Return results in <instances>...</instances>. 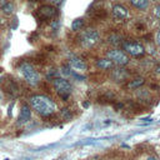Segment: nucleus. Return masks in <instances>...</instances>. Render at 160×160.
Here are the masks:
<instances>
[{
    "label": "nucleus",
    "mask_w": 160,
    "mask_h": 160,
    "mask_svg": "<svg viewBox=\"0 0 160 160\" xmlns=\"http://www.w3.org/2000/svg\"><path fill=\"white\" fill-rule=\"evenodd\" d=\"M155 41H156V44L158 45H160V29L156 31V34H155Z\"/></svg>",
    "instance_id": "f3484780"
},
{
    "label": "nucleus",
    "mask_w": 160,
    "mask_h": 160,
    "mask_svg": "<svg viewBox=\"0 0 160 160\" xmlns=\"http://www.w3.org/2000/svg\"><path fill=\"white\" fill-rule=\"evenodd\" d=\"M106 58H109L114 64L119 65V66H125L129 62V56L125 51L119 50V49H112L110 51H108Z\"/></svg>",
    "instance_id": "39448f33"
},
{
    "label": "nucleus",
    "mask_w": 160,
    "mask_h": 160,
    "mask_svg": "<svg viewBox=\"0 0 160 160\" xmlns=\"http://www.w3.org/2000/svg\"><path fill=\"white\" fill-rule=\"evenodd\" d=\"M112 16L118 20H122V19H126L129 16V11L124 5L116 4L112 6Z\"/></svg>",
    "instance_id": "0eeeda50"
},
{
    "label": "nucleus",
    "mask_w": 160,
    "mask_h": 160,
    "mask_svg": "<svg viewBox=\"0 0 160 160\" xmlns=\"http://www.w3.org/2000/svg\"><path fill=\"white\" fill-rule=\"evenodd\" d=\"M124 50L126 54L131 56H141L145 52L144 46L140 42H134V41H128L124 44Z\"/></svg>",
    "instance_id": "423d86ee"
},
{
    "label": "nucleus",
    "mask_w": 160,
    "mask_h": 160,
    "mask_svg": "<svg viewBox=\"0 0 160 160\" xmlns=\"http://www.w3.org/2000/svg\"><path fill=\"white\" fill-rule=\"evenodd\" d=\"M146 160H158V158H155V156H149Z\"/></svg>",
    "instance_id": "aec40b11"
},
{
    "label": "nucleus",
    "mask_w": 160,
    "mask_h": 160,
    "mask_svg": "<svg viewBox=\"0 0 160 160\" xmlns=\"http://www.w3.org/2000/svg\"><path fill=\"white\" fill-rule=\"evenodd\" d=\"M1 9H2V11H4L5 14H11L12 10H14V5H12L11 2H5V4L1 6Z\"/></svg>",
    "instance_id": "2eb2a0df"
},
{
    "label": "nucleus",
    "mask_w": 160,
    "mask_h": 160,
    "mask_svg": "<svg viewBox=\"0 0 160 160\" xmlns=\"http://www.w3.org/2000/svg\"><path fill=\"white\" fill-rule=\"evenodd\" d=\"M19 71L22 75V78L25 79V81L28 84H30L31 86H35L39 84L40 81V75L38 74V71L34 69L32 65H30L29 62H22L19 66Z\"/></svg>",
    "instance_id": "f03ea898"
},
{
    "label": "nucleus",
    "mask_w": 160,
    "mask_h": 160,
    "mask_svg": "<svg viewBox=\"0 0 160 160\" xmlns=\"http://www.w3.org/2000/svg\"><path fill=\"white\" fill-rule=\"evenodd\" d=\"M50 2H54V4H59V2H61V0H49Z\"/></svg>",
    "instance_id": "6ab92c4d"
},
{
    "label": "nucleus",
    "mask_w": 160,
    "mask_h": 160,
    "mask_svg": "<svg viewBox=\"0 0 160 160\" xmlns=\"http://www.w3.org/2000/svg\"><path fill=\"white\" fill-rule=\"evenodd\" d=\"M31 118V110L28 105H22L21 106V110H20V114L18 116V124H25L30 120Z\"/></svg>",
    "instance_id": "1a4fd4ad"
},
{
    "label": "nucleus",
    "mask_w": 160,
    "mask_h": 160,
    "mask_svg": "<svg viewBox=\"0 0 160 160\" xmlns=\"http://www.w3.org/2000/svg\"><path fill=\"white\" fill-rule=\"evenodd\" d=\"M144 82H145V79H144V78H136V79L131 80V81L128 84V88H129V89H138V88H140L141 85H144Z\"/></svg>",
    "instance_id": "ddd939ff"
},
{
    "label": "nucleus",
    "mask_w": 160,
    "mask_h": 160,
    "mask_svg": "<svg viewBox=\"0 0 160 160\" xmlns=\"http://www.w3.org/2000/svg\"><path fill=\"white\" fill-rule=\"evenodd\" d=\"M30 105L41 116H50L56 110L55 102L45 95H32L30 98Z\"/></svg>",
    "instance_id": "f257e3e1"
},
{
    "label": "nucleus",
    "mask_w": 160,
    "mask_h": 160,
    "mask_svg": "<svg viewBox=\"0 0 160 160\" xmlns=\"http://www.w3.org/2000/svg\"><path fill=\"white\" fill-rule=\"evenodd\" d=\"M61 114H62V116H64L65 119H70V114L68 112V109H62Z\"/></svg>",
    "instance_id": "a211bd4d"
},
{
    "label": "nucleus",
    "mask_w": 160,
    "mask_h": 160,
    "mask_svg": "<svg viewBox=\"0 0 160 160\" xmlns=\"http://www.w3.org/2000/svg\"><path fill=\"white\" fill-rule=\"evenodd\" d=\"M82 26H84V19H82V18H78V19H75V20L71 22V29H72L74 31L80 30Z\"/></svg>",
    "instance_id": "4468645a"
},
{
    "label": "nucleus",
    "mask_w": 160,
    "mask_h": 160,
    "mask_svg": "<svg viewBox=\"0 0 160 160\" xmlns=\"http://www.w3.org/2000/svg\"><path fill=\"white\" fill-rule=\"evenodd\" d=\"M38 14L40 15L41 19H52L58 12H56V9L50 6V5H44L39 9Z\"/></svg>",
    "instance_id": "6e6552de"
},
{
    "label": "nucleus",
    "mask_w": 160,
    "mask_h": 160,
    "mask_svg": "<svg viewBox=\"0 0 160 160\" xmlns=\"http://www.w3.org/2000/svg\"><path fill=\"white\" fill-rule=\"evenodd\" d=\"M130 2L134 8H136L139 10H144L149 5V0H130Z\"/></svg>",
    "instance_id": "f8f14e48"
},
{
    "label": "nucleus",
    "mask_w": 160,
    "mask_h": 160,
    "mask_svg": "<svg viewBox=\"0 0 160 160\" xmlns=\"http://www.w3.org/2000/svg\"><path fill=\"white\" fill-rule=\"evenodd\" d=\"M150 1H158V0H150Z\"/></svg>",
    "instance_id": "412c9836"
},
{
    "label": "nucleus",
    "mask_w": 160,
    "mask_h": 160,
    "mask_svg": "<svg viewBox=\"0 0 160 160\" xmlns=\"http://www.w3.org/2000/svg\"><path fill=\"white\" fill-rule=\"evenodd\" d=\"M96 66L101 70H109L114 66V62L109 59V58H104V59H99L96 60Z\"/></svg>",
    "instance_id": "9b49d317"
},
{
    "label": "nucleus",
    "mask_w": 160,
    "mask_h": 160,
    "mask_svg": "<svg viewBox=\"0 0 160 160\" xmlns=\"http://www.w3.org/2000/svg\"><path fill=\"white\" fill-rule=\"evenodd\" d=\"M52 85H54V89L56 90V92L62 99H66L70 95V92H71V85L64 78H56V79H54Z\"/></svg>",
    "instance_id": "20e7f679"
},
{
    "label": "nucleus",
    "mask_w": 160,
    "mask_h": 160,
    "mask_svg": "<svg viewBox=\"0 0 160 160\" xmlns=\"http://www.w3.org/2000/svg\"><path fill=\"white\" fill-rule=\"evenodd\" d=\"M99 32L95 29H88L85 31H82L81 36H80V42L84 48H92L98 41H99Z\"/></svg>",
    "instance_id": "7ed1b4c3"
},
{
    "label": "nucleus",
    "mask_w": 160,
    "mask_h": 160,
    "mask_svg": "<svg viewBox=\"0 0 160 160\" xmlns=\"http://www.w3.org/2000/svg\"><path fill=\"white\" fill-rule=\"evenodd\" d=\"M154 15H155L156 19L160 20V4H158V5L154 8Z\"/></svg>",
    "instance_id": "dca6fc26"
},
{
    "label": "nucleus",
    "mask_w": 160,
    "mask_h": 160,
    "mask_svg": "<svg viewBox=\"0 0 160 160\" xmlns=\"http://www.w3.org/2000/svg\"><path fill=\"white\" fill-rule=\"evenodd\" d=\"M69 62H70V66L74 69V70H76V71H84V70H86V64L84 62V60H81L80 58H78V56H71L70 58V60H69Z\"/></svg>",
    "instance_id": "9d476101"
}]
</instances>
